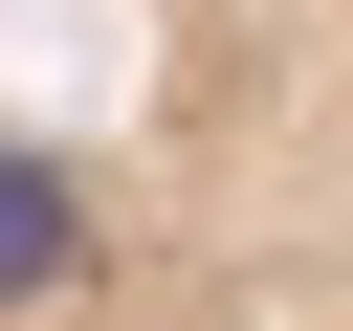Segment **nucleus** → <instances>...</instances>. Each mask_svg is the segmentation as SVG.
Masks as SVG:
<instances>
[{"label":"nucleus","instance_id":"nucleus-1","mask_svg":"<svg viewBox=\"0 0 353 331\" xmlns=\"http://www.w3.org/2000/svg\"><path fill=\"white\" fill-rule=\"evenodd\" d=\"M0 331H353V0H22Z\"/></svg>","mask_w":353,"mask_h":331}]
</instances>
